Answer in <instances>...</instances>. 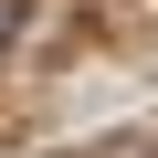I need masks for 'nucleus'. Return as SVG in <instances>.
<instances>
[{"label": "nucleus", "mask_w": 158, "mask_h": 158, "mask_svg": "<svg viewBox=\"0 0 158 158\" xmlns=\"http://www.w3.org/2000/svg\"><path fill=\"white\" fill-rule=\"evenodd\" d=\"M11 21H21V0H0V42H11Z\"/></svg>", "instance_id": "f257e3e1"}]
</instances>
